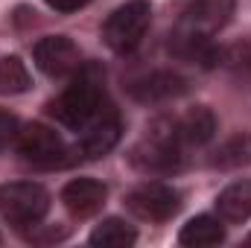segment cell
Returning a JSON list of instances; mask_svg holds the SVG:
<instances>
[{
  "label": "cell",
  "instance_id": "6da1fadb",
  "mask_svg": "<svg viewBox=\"0 0 251 248\" xmlns=\"http://www.w3.org/2000/svg\"><path fill=\"white\" fill-rule=\"evenodd\" d=\"M234 9L237 0H190L170 32V53L201 64H219L213 35L231 24Z\"/></svg>",
  "mask_w": 251,
  "mask_h": 248
},
{
  "label": "cell",
  "instance_id": "7a4b0ae2",
  "mask_svg": "<svg viewBox=\"0 0 251 248\" xmlns=\"http://www.w3.org/2000/svg\"><path fill=\"white\" fill-rule=\"evenodd\" d=\"M111 108L105 88H102V67L100 64H82L70 85L50 102V117L56 123L67 125L73 131H85L94 120H100Z\"/></svg>",
  "mask_w": 251,
  "mask_h": 248
},
{
  "label": "cell",
  "instance_id": "3957f363",
  "mask_svg": "<svg viewBox=\"0 0 251 248\" xmlns=\"http://www.w3.org/2000/svg\"><path fill=\"white\" fill-rule=\"evenodd\" d=\"M131 167L143 175H173L187 161V146L176 131V117H161L146 128L128 155Z\"/></svg>",
  "mask_w": 251,
  "mask_h": 248
},
{
  "label": "cell",
  "instance_id": "277c9868",
  "mask_svg": "<svg viewBox=\"0 0 251 248\" xmlns=\"http://www.w3.org/2000/svg\"><path fill=\"white\" fill-rule=\"evenodd\" d=\"M15 146H18V155L35 170H59L73 164V149L64 143V137L56 128L44 123L21 125Z\"/></svg>",
  "mask_w": 251,
  "mask_h": 248
},
{
  "label": "cell",
  "instance_id": "5b68a950",
  "mask_svg": "<svg viewBox=\"0 0 251 248\" xmlns=\"http://www.w3.org/2000/svg\"><path fill=\"white\" fill-rule=\"evenodd\" d=\"M152 24V6L149 0H126L120 3L102 24V41L114 53H131L140 47L146 29Z\"/></svg>",
  "mask_w": 251,
  "mask_h": 248
},
{
  "label": "cell",
  "instance_id": "8992f818",
  "mask_svg": "<svg viewBox=\"0 0 251 248\" xmlns=\"http://www.w3.org/2000/svg\"><path fill=\"white\" fill-rule=\"evenodd\" d=\"M50 210V193L38 181L0 184V216L15 228H35Z\"/></svg>",
  "mask_w": 251,
  "mask_h": 248
},
{
  "label": "cell",
  "instance_id": "52a82bcc",
  "mask_svg": "<svg viewBox=\"0 0 251 248\" xmlns=\"http://www.w3.org/2000/svg\"><path fill=\"white\" fill-rule=\"evenodd\" d=\"M126 207L143 222H167L181 210V193L164 181H146L126 196Z\"/></svg>",
  "mask_w": 251,
  "mask_h": 248
},
{
  "label": "cell",
  "instance_id": "ba28073f",
  "mask_svg": "<svg viewBox=\"0 0 251 248\" xmlns=\"http://www.w3.org/2000/svg\"><path fill=\"white\" fill-rule=\"evenodd\" d=\"M32 59L35 67L50 76V79H64V76H73L79 67H82V53L76 47L73 38L67 35H44L35 47H32Z\"/></svg>",
  "mask_w": 251,
  "mask_h": 248
},
{
  "label": "cell",
  "instance_id": "9c48e42d",
  "mask_svg": "<svg viewBox=\"0 0 251 248\" xmlns=\"http://www.w3.org/2000/svg\"><path fill=\"white\" fill-rule=\"evenodd\" d=\"M120 131H123L120 114L114 108H108L100 120H94L79 134L76 146H70L73 149V161H97V158L108 155L120 143Z\"/></svg>",
  "mask_w": 251,
  "mask_h": 248
},
{
  "label": "cell",
  "instance_id": "30bf717a",
  "mask_svg": "<svg viewBox=\"0 0 251 248\" xmlns=\"http://www.w3.org/2000/svg\"><path fill=\"white\" fill-rule=\"evenodd\" d=\"M187 91V79L176 70H152L140 79H134L128 85L131 99L143 102V105H158V102H170L176 97H181Z\"/></svg>",
  "mask_w": 251,
  "mask_h": 248
},
{
  "label": "cell",
  "instance_id": "8fae6325",
  "mask_svg": "<svg viewBox=\"0 0 251 248\" xmlns=\"http://www.w3.org/2000/svg\"><path fill=\"white\" fill-rule=\"evenodd\" d=\"M105 198H108V187L102 184L100 178H91V175L73 178L62 190V204L67 207V213L76 216V219L97 216L105 207Z\"/></svg>",
  "mask_w": 251,
  "mask_h": 248
},
{
  "label": "cell",
  "instance_id": "7c38bea8",
  "mask_svg": "<svg viewBox=\"0 0 251 248\" xmlns=\"http://www.w3.org/2000/svg\"><path fill=\"white\" fill-rule=\"evenodd\" d=\"M176 131L181 137V143L187 149H199V146H207L216 134V117L207 105H196L190 108L187 114L176 117Z\"/></svg>",
  "mask_w": 251,
  "mask_h": 248
},
{
  "label": "cell",
  "instance_id": "4fadbf2b",
  "mask_svg": "<svg viewBox=\"0 0 251 248\" xmlns=\"http://www.w3.org/2000/svg\"><path fill=\"white\" fill-rule=\"evenodd\" d=\"M216 216L231 225L251 219V178L234 181L216 196Z\"/></svg>",
  "mask_w": 251,
  "mask_h": 248
},
{
  "label": "cell",
  "instance_id": "5bb4252c",
  "mask_svg": "<svg viewBox=\"0 0 251 248\" xmlns=\"http://www.w3.org/2000/svg\"><path fill=\"white\" fill-rule=\"evenodd\" d=\"M222 240H225V225H222L219 216H210V213H201V216L190 219L178 234V243L187 248H210L219 246Z\"/></svg>",
  "mask_w": 251,
  "mask_h": 248
},
{
  "label": "cell",
  "instance_id": "9a60e30c",
  "mask_svg": "<svg viewBox=\"0 0 251 248\" xmlns=\"http://www.w3.org/2000/svg\"><path fill=\"white\" fill-rule=\"evenodd\" d=\"M88 243H91V246H102V248H128V246L137 243V231H134L126 219L111 216V219H102V222L91 231Z\"/></svg>",
  "mask_w": 251,
  "mask_h": 248
},
{
  "label": "cell",
  "instance_id": "2e32d148",
  "mask_svg": "<svg viewBox=\"0 0 251 248\" xmlns=\"http://www.w3.org/2000/svg\"><path fill=\"white\" fill-rule=\"evenodd\" d=\"M210 167L216 170H243V167H251V134H234L231 140H225L213 158H210Z\"/></svg>",
  "mask_w": 251,
  "mask_h": 248
},
{
  "label": "cell",
  "instance_id": "e0dca14e",
  "mask_svg": "<svg viewBox=\"0 0 251 248\" xmlns=\"http://www.w3.org/2000/svg\"><path fill=\"white\" fill-rule=\"evenodd\" d=\"M32 88L29 67L21 62L18 56H3L0 59V94H24Z\"/></svg>",
  "mask_w": 251,
  "mask_h": 248
},
{
  "label": "cell",
  "instance_id": "ac0fdd59",
  "mask_svg": "<svg viewBox=\"0 0 251 248\" xmlns=\"http://www.w3.org/2000/svg\"><path fill=\"white\" fill-rule=\"evenodd\" d=\"M18 131H21V120H18L15 114H9V111L0 108V149L9 146V143L18 137Z\"/></svg>",
  "mask_w": 251,
  "mask_h": 248
},
{
  "label": "cell",
  "instance_id": "d6986e66",
  "mask_svg": "<svg viewBox=\"0 0 251 248\" xmlns=\"http://www.w3.org/2000/svg\"><path fill=\"white\" fill-rule=\"evenodd\" d=\"M50 9H56V12H62V15H70V12H79V9H85L91 0H44Z\"/></svg>",
  "mask_w": 251,
  "mask_h": 248
}]
</instances>
